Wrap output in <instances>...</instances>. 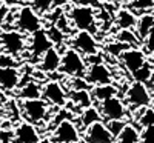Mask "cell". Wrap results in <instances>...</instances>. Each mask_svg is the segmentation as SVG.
<instances>
[{"label": "cell", "mask_w": 154, "mask_h": 143, "mask_svg": "<svg viewBox=\"0 0 154 143\" xmlns=\"http://www.w3.org/2000/svg\"><path fill=\"white\" fill-rule=\"evenodd\" d=\"M69 22L77 31H88L94 34L97 31V19L96 12L89 6L77 5L69 11Z\"/></svg>", "instance_id": "cell-1"}, {"label": "cell", "mask_w": 154, "mask_h": 143, "mask_svg": "<svg viewBox=\"0 0 154 143\" xmlns=\"http://www.w3.org/2000/svg\"><path fill=\"white\" fill-rule=\"evenodd\" d=\"M59 71L69 77H83L86 71V63L80 53L69 48L63 53V56H60Z\"/></svg>", "instance_id": "cell-2"}, {"label": "cell", "mask_w": 154, "mask_h": 143, "mask_svg": "<svg viewBox=\"0 0 154 143\" xmlns=\"http://www.w3.org/2000/svg\"><path fill=\"white\" fill-rule=\"evenodd\" d=\"M22 112L26 122L35 125L38 122L45 120L48 114V103L43 99H29L22 102Z\"/></svg>", "instance_id": "cell-3"}, {"label": "cell", "mask_w": 154, "mask_h": 143, "mask_svg": "<svg viewBox=\"0 0 154 143\" xmlns=\"http://www.w3.org/2000/svg\"><path fill=\"white\" fill-rule=\"evenodd\" d=\"M99 112H100V117L108 122V120H123L125 115H126V109H125V105L123 102L119 99V97H109V99H105L99 102Z\"/></svg>", "instance_id": "cell-4"}, {"label": "cell", "mask_w": 154, "mask_h": 143, "mask_svg": "<svg viewBox=\"0 0 154 143\" xmlns=\"http://www.w3.org/2000/svg\"><path fill=\"white\" fill-rule=\"evenodd\" d=\"M126 103L134 108H146L151 103V94L145 83L134 82L126 91Z\"/></svg>", "instance_id": "cell-5"}, {"label": "cell", "mask_w": 154, "mask_h": 143, "mask_svg": "<svg viewBox=\"0 0 154 143\" xmlns=\"http://www.w3.org/2000/svg\"><path fill=\"white\" fill-rule=\"evenodd\" d=\"M17 28L23 32H35L37 29H40L42 23H40V17H38V14L31 8V6H25L19 11L17 14Z\"/></svg>", "instance_id": "cell-6"}, {"label": "cell", "mask_w": 154, "mask_h": 143, "mask_svg": "<svg viewBox=\"0 0 154 143\" xmlns=\"http://www.w3.org/2000/svg\"><path fill=\"white\" fill-rule=\"evenodd\" d=\"M0 49L6 54L19 56L25 49V38L19 31H5L0 34Z\"/></svg>", "instance_id": "cell-7"}, {"label": "cell", "mask_w": 154, "mask_h": 143, "mask_svg": "<svg viewBox=\"0 0 154 143\" xmlns=\"http://www.w3.org/2000/svg\"><path fill=\"white\" fill-rule=\"evenodd\" d=\"M83 79L86 80L88 85H94V86L108 85L112 82V74L108 69V66H105L102 62H99V63H91V66L85 71Z\"/></svg>", "instance_id": "cell-8"}, {"label": "cell", "mask_w": 154, "mask_h": 143, "mask_svg": "<svg viewBox=\"0 0 154 143\" xmlns=\"http://www.w3.org/2000/svg\"><path fill=\"white\" fill-rule=\"evenodd\" d=\"M71 45H72V49L85 56L97 54V48H99L94 35L88 31H77V34H74L71 40Z\"/></svg>", "instance_id": "cell-9"}, {"label": "cell", "mask_w": 154, "mask_h": 143, "mask_svg": "<svg viewBox=\"0 0 154 143\" xmlns=\"http://www.w3.org/2000/svg\"><path fill=\"white\" fill-rule=\"evenodd\" d=\"M79 138H80L79 129H77V126L68 119L59 122L57 128L53 132V141L54 143H74Z\"/></svg>", "instance_id": "cell-10"}, {"label": "cell", "mask_w": 154, "mask_h": 143, "mask_svg": "<svg viewBox=\"0 0 154 143\" xmlns=\"http://www.w3.org/2000/svg\"><path fill=\"white\" fill-rule=\"evenodd\" d=\"M85 140L88 143H114V137L102 120L94 122L85 128Z\"/></svg>", "instance_id": "cell-11"}, {"label": "cell", "mask_w": 154, "mask_h": 143, "mask_svg": "<svg viewBox=\"0 0 154 143\" xmlns=\"http://www.w3.org/2000/svg\"><path fill=\"white\" fill-rule=\"evenodd\" d=\"M42 97L46 103H51V105L54 106H65L66 105V94L65 91H63L62 85L59 82H54L51 80L48 82L43 88H42Z\"/></svg>", "instance_id": "cell-12"}, {"label": "cell", "mask_w": 154, "mask_h": 143, "mask_svg": "<svg viewBox=\"0 0 154 143\" xmlns=\"http://www.w3.org/2000/svg\"><path fill=\"white\" fill-rule=\"evenodd\" d=\"M119 59L122 60V63L125 65V68L130 71V72H134L137 71L143 63H146V56L143 51H140L137 48H126L123 53L119 56Z\"/></svg>", "instance_id": "cell-13"}, {"label": "cell", "mask_w": 154, "mask_h": 143, "mask_svg": "<svg viewBox=\"0 0 154 143\" xmlns=\"http://www.w3.org/2000/svg\"><path fill=\"white\" fill-rule=\"evenodd\" d=\"M53 42L49 40V37L46 34L45 29H37L35 32H32V38H31V45H29V51L32 53V56L35 59H40L45 51H48L49 48H53Z\"/></svg>", "instance_id": "cell-14"}, {"label": "cell", "mask_w": 154, "mask_h": 143, "mask_svg": "<svg viewBox=\"0 0 154 143\" xmlns=\"http://www.w3.org/2000/svg\"><path fill=\"white\" fill-rule=\"evenodd\" d=\"M12 138H14L16 143H37L40 137H38V132L32 123L23 122L16 128Z\"/></svg>", "instance_id": "cell-15"}, {"label": "cell", "mask_w": 154, "mask_h": 143, "mask_svg": "<svg viewBox=\"0 0 154 143\" xmlns=\"http://www.w3.org/2000/svg\"><path fill=\"white\" fill-rule=\"evenodd\" d=\"M20 85V71L17 68H0V88L12 91Z\"/></svg>", "instance_id": "cell-16"}, {"label": "cell", "mask_w": 154, "mask_h": 143, "mask_svg": "<svg viewBox=\"0 0 154 143\" xmlns=\"http://www.w3.org/2000/svg\"><path fill=\"white\" fill-rule=\"evenodd\" d=\"M59 66H60V53L53 46L42 54L40 69L45 72H54V71H59Z\"/></svg>", "instance_id": "cell-17"}, {"label": "cell", "mask_w": 154, "mask_h": 143, "mask_svg": "<svg viewBox=\"0 0 154 143\" xmlns=\"http://www.w3.org/2000/svg\"><path fill=\"white\" fill-rule=\"evenodd\" d=\"M139 140H140L139 129L130 123H126L123 129L119 132V135L114 138V143H139Z\"/></svg>", "instance_id": "cell-18"}, {"label": "cell", "mask_w": 154, "mask_h": 143, "mask_svg": "<svg viewBox=\"0 0 154 143\" xmlns=\"http://www.w3.org/2000/svg\"><path fill=\"white\" fill-rule=\"evenodd\" d=\"M69 99L77 108L85 109V108L93 105V97H91V93H89L88 89H74L69 94Z\"/></svg>", "instance_id": "cell-19"}, {"label": "cell", "mask_w": 154, "mask_h": 143, "mask_svg": "<svg viewBox=\"0 0 154 143\" xmlns=\"http://www.w3.org/2000/svg\"><path fill=\"white\" fill-rule=\"evenodd\" d=\"M136 22L137 17L128 9H120L117 12V17H116V25L120 29H133L136 26Z\"/></svg>", "instance_id": "cell-20"}, {"label": "cell", "mask_w": 154, "mask_h": 143, "mask_svg": "<svg viewBox=\"0 0 154 143\" xmlns=\"http://www.w3.org/2000/svg\"><path fill=\"white\" fill-rule=\"evenodd\" d=\"M117 94V88L112 86L111 83L108 85H96L91 91V97L97 102H102L105 99H109V97H114Z\"/></svg>", "instance_id": "cell-21"}, {"label": "cell", "mask_w": 154, "mask_h": 143, "mask_svg": "<svg viewBox=\"0 0 154 143\" xmlns=\"http://www.w3.org/2000/svg\"><path fill=\"white\" fill-rule=\"evenodd\" d=\"M154 25V16L152 14H143L142 17H139L136 22V29H137V37L145 40V37L148 35L149 29L152 28Z\"/></svg>", "instance_id": "cell-22"}, {"label": "cell", "mask_w": 154, "mask_h": 143, "mask_svg": "<svg viewBox=\"0 0 154 143\" xmlns=\"http://www.w3.org/2000/svg\"><path fill=\"white\" fill-rule=\"evenodd\" d=\"M19 97L22 100H29V99H40L42 97V88L38 86L35 82H28L25 83L20 91H19Z\"/></svg>", "instance_id": "cell-23"}, {"label": "cell", "mask_w": 154, "mask_h": 143, "mask_svg": "<svg viewBox=\"0 0 154 143\" xmlns=\"http://www.w3.org/2000/svg\"><path fill=\"white\" fill-rule=\"evenodd\" d=\"M99 120H102L100 112H99V109H97L96 106H93V105L88 106V108H85L83 112L80 114V122H82V126H83V128H88L91 123L99 122Z\"/></svg>", "instance_id": "cell-24"}, {"label": "cell", "mask_w": 154, "mask_h": 143, "mask_svg": "<svg viewBox=\"0 0 154 143\" xmlns=\"http://www.w3.org/2000/svg\"><path fill=\"white\" fill-rule=\"evenodd\" d=\"M116 40L120 43H125L128 46H136V45H139L140 38L137 37V34L133 32V29H120L119 34L116 35Z\"/></svg>", "instance_id": "cell-25"}, {"label": "cell", "mask_w": 154, "mask_h": 143, "mask_svg": "<svg viewBox=\"0 0 154 143\" xmlns=\"http://www.w3.org/2000/svg\"><path fill=\"white\" fill-rule=\"evenodd\" d=\"M131 74H133V77H134L136 82L146 83L151 77H152V66H151V65H148V63H143L137 71H134V72H131Z\"/></svg>", "instance_id": "cell-26"}, {"label": "cell", "mask_w": 154, "mask_h": 143, "mask_svg": "<svg viewBox=\"0 0 154 143\" xmlns=\"http://www.w3.org/2000/svg\"><path fill=\"white\" fill-rule=\"evenodd\" d=\"M139 125L143 126V128L154 126V109L146 106V109H143V112L140 114V117H139Z\"/></svg>", "instance_id": "cell-27"}, {"label": "cell", "mask_w": 154, "mask_h": 143, "mask_svg": "<svg viewBox=\"0 0 154 143\" xmlns=\"http://www.w3.org/2000/svg\"><path fill=\"white\" fill-rule=\"evenodd\" d=\"M31 8L35 12L46 14V12H49V9L53 8V0H32V6Z\"/></svg>", "instance_id": "cell-28"}, {"label": "cell", "mask_w": 154, "mask_h": 143, "mask_svg": "<svg viewBox=\"0 0 154 143\" xmlns=\"http://www.w3.org/2000/svg\"><path fill=\"white\" fill-rule=\"evenodd\" d=\"M126 48H130V46L116 40V42H112V43H108L105 49H106V53H109L111 56H114V57H119V56L123 53V51H125Z\"/></svg>", "instance_id": "cell-29"}, {"label": "cell", "mask_w": 154, "mask_h": 143, "mask_svg": "<svg viewBox=\"0 0 154 143\" xmlns=\"http://www.w3.org/2000/svg\"><path fill=\"white\" fill-rule=\"evenodd\" d=\"M46 34H48V37H49V40L53 42V45H54V43H56V45H60L63 40H65V34H63L62 31H59L54 25H51L49 29L46 31Z\"/></svg>", "instance_id": "cell-30"}, {"label": "cell", "mask_w": 154, "mask_h": 143, "mask_svg": "<svg viewBox=\"0 0 154 143\" xmlns=\"http://www.w3.org/2000/svg\"><path fill=\"white\" fill-rule=\"evenodd\" d=\"M105 125H106V128H108V131L111 132V135L116 138V137L119 135V132L123 129V126H125L126 123H125L123 120H108Z\"/></svg>", "instance_id": "cell-31"}, {"label": "cell", "mask_w": 154, "mask_h": 143, "mask_svg": "<svg viewBox=\"0 0 154 143\" xmlns=\"http://www.w3.org/2000/svg\"><path fill=\"white\" fill-rule=\"evenodd\" d=\"M54 26L59 29V31H62L63 34H68V32H71V26H69V19L65 16V14H60V17L56 20V23H54Z\"/></svg>", "instance_id": "cell-32"}, {"label": "cell", "mask_w": 154, "mask_h": 143, "mask_svg": "<svg viewBox=\"0 0 154 143\" xmlns=\"http://www.w3.org/2000/svg\"><path fill=\"white\" fill-rule=\"evenodd\" d=\"M130 6L133 9H139V11H146L154 8V0H133L130 3Z\"/></svg>", "instance_id": "cell-33"}, {"label": "cell", "mask_w": 154, "mask_h": 143, "mask_svg": "<svg viewBox=\"0 0 154 143\" xmlns=\"http://www.w3.org/2000/svg\"><path fill=\"white\" fill-rule=\"evenodd\" d=\"M0 68H17V62L11 54H0Z\"/></svg>", "instance_id": "cell-34"}, {"label": "cell", "mask_w": 154, "mask_h": 143, "mask_svg": "<svg viewBox=\"0 0 154 143\" xmlns=\"http://www.w3.org/2000/svg\"><path fill=\"white\" fill-rule=\"evenodd\" d=\"M139 143H154V126L143 128L142 134H140Z\"/></svg>", "instance_id": "cell-35"}, {"label": "cell", "mask_w": 154, "mask_h": 143, "mask_svg": "<svg viewBox=\"0 0 154 143\" xmlns=\"http://www.w3.org/2000/svg\"><path fill=\"white\" fill-rule=\"evenodd\" d=\"M145 46H146V49L149 51L151 54H154V25H152V28L149 29L148 35L145 37Z\"/></svg>", "instance_id": "cell-36"}, {"label": "cell", "mask_w": 154, "mask_h": 143, "mask_svg": "<svg viewBox=\"0 0 154 143\" xmlns=\"http://www.w3.org/2000/svg\"><path fill=\"white\" fill-rule=\"evenodd\" d=\"M80 6H89V8H97L100 6V0H74Z\"/></svg>", "instance_id": "cell-37"}, {"label": "cell", "mask_w": 154, "mask_h": 143, "mask_svg": "<svg viewBox=\"0 0 154 143\" xmlns=\"http://www.w3.org/2000/svg\"><path fill=\"white\" fill-rule=\"evenodd\" d=\"M66 3H68V0H53V6H57V8H62Z\"/></svg>", "instance_id": "cell-38"}, {"label": "cell", "mask_w": 154, "mask_h": 143, "mask_svg": "<svg viewBox=\"0 0 154 143\" xmlns=\"http://www.w3.org/2000/svg\"><path fill=\"white\" fill-rule=\"evenodd\" d=\"M37 143H54L53 140H51V138H43V140H40V138H38V141Z\"/></svg>", "instance_id": "cell-39"}, {"label": "cell", "mask_w": 154, "mask_h": 143, "mask_svg": "<svg viewBox=\"0 0 154 143\" xmlns=\"http://www.w3.org/2000/svg\"><path fill=\"white\" fill-rule=\"evenodd\" d=\"M74 143H88L85 138H79V140H77V141H74Z\"/></svg>", "instance_id": "cell-40"}]
</instances>
